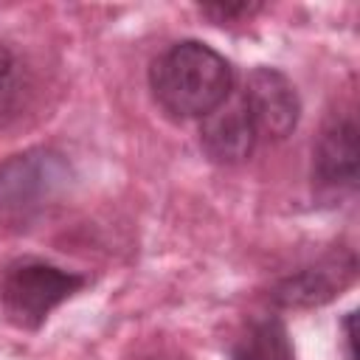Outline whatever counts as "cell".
<instances>
[{"label":"cell","mask_w":360,"mask_h":360,"mask_svg":"<svg viewBox=\"0 0 360 360\" xmlns=\"http://www.w3.org/2000/svg\"><path fill=\"white\" fill-rule=\"evenodd\" d=\"M231 62L200 39H180L149 65V90L155 104L177 118H205L233 93Z\"/></svg>","instance_id":"cell-1"},{"label":"cell","mask_w":360,"mask_h":360,"mask_svg":"<svg viewBox=\"0 0 360 360\" xmlns=\"http://www.w3.org/2000/svg\"><path fill=\"white\" fill-rule=\"evenodd\" d=\"M73 183L68 158L51 146H31L0 163V219L31 225L56 205Z\"/></svg>","instance_id":"cell-2"},{"label":"cell","mask_w":360,"mask_h":360,"mask_svg":"<svg viewBox=\"0 0 360 360\" xmlns=\"http://www.w3.org/2000/svg\"><path fill=\"white\" fill-rule=\"evenodd\" d=\"M87 284V276L51 264L45 259L22 256L0 273V309L8 323L25 332H37L48 315L73 298Z\"/></svg>","instance_id":"cell-3"},{"label":"cell","mask_w":360,"mask_h":360,"mask_svg":"<svg viewBox=\"0 0 360 360\" xmlns=\"http://www.w3.org/2000/svg\"><path fill=\"white\" fill-rule=\"evenodd\" d=\"M239 98L259 141H284L298 127L301 98L295 84L278 68H253Z\"/></svg>","instance_id":"cell-4"},{"label":"cell","mask_w":360,"mask_h":360,"mask_svg":"<svg viewBox=\"0 0 360 360\" xmlns=\"http://www.w3.org/2000/svg\"><path fill=\"white\" fill-rule=\"evenodd\" d=\"M312 188L335 200L357 188V118L352 110L335 112L312 146Z\"/></svg>","instance_id":"cell-5"},{"label":"cell","mask_w":360,"mask_h":360,"mask_svg":"<svg viewBox=\"0 0 360 360\" xmlns=\"http://www.w3.org/2000/svg\"><path fill=\"white\" fill-rule=\"evenodd\" d=\"M357 276V256L349 248H338L318 264H307L273 284L270 301L284 309H309L332 301Z\"/></svg>","instance_id":"cell-6"},{"label":"cell","mask_w":360,"mask_h":360,"mask_svg":"<svg viewBox=\"0 0 360 360\" xmlns=\"http://www.w3.org/2000/svg\"><path fill=\"white\" fill-rule=\"evenodd\" d=\"M256 143V129L242 107V98L233 93L200 121V149L219 166L242 163L245 158H250Z\"/></svg>","instance_id":"cell-7"},{"label":"cell","mask_w":360,"mask_h":360,"mask_svg":"<svg viewBox=\"0 0 360 360\" xmlns=\"http://www.w3.org/2000/svg\"><path fill=\"white\" fill-rule=\"evenodd\" d=\"M231 360H295L287 323L278 315L253 318L233 340Z\"/></svg>","instance_id":"cell-8"},{"label":"cell","mask_w":360,"mask_h":360,"mask_svg":"<svg viewBox=\"0 0 360 360\" xmlns=\"http://www.w3.org/2000/svg\"><path fill=\"white\" fill-rule=\"evenodd\" d=\"M262 8V3H205L200 6V11L205 17H211L214 22H233V20H245L250 14H256Z\"/></svg>","instance_id":"cell-9"},{"label":"cell","mask_w":360,"mask_h":360,"mask_svg":"<svg viewBox=\"0 0 360 360\" xmlns=\"http://www.w3.org/2000/svg\"><path fill=\"white\" fill-rule=\"evenodd\" d=\"M343 360H354V312L343 318Z\"/></svg>","instance_id":"cell-10"},{"label":"cell","mask_w":360,"mask_h":360,"mask_svg":"<svg viewBox=\"0 0 360 360\" xmlns=\"http://www.w3.org/2000/svg\"><path fill=\"white\" fill-rule=\"evenodd\" d=\"M11 70H14V56H11V48H8V45L0 39V90L6 87V82H8Z\"/></svg>","instance_id":"cell-11"}]
</instances>
